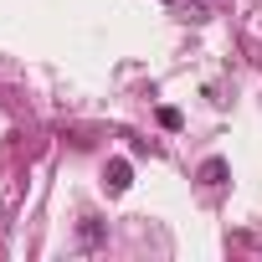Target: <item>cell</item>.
Wrapping results in <instances>:
<instances>
[{"mask_svg": "<svg viewBox=\"0 0 262 262\" xmlns=\"http://www.w3.org/2000/svg\"><path fill=\"white\" fill-rule=\"evenodd\" d=\"M103 185H108V195H123L128 185H134V170H128V160H108V170H103Z\"/></svg>", "mask_w": 262, "mask_h": 262, "instance_id": "obj_1", "label": "cell"}, {"mask_svg": "<svg viewBox=\"0 0 262 262\" xmlns=\"http://www.w3.org/2000/svg\"><path fill=\"white\" fill-rule=\"evenodd\" d=\"M201 180H206V185H221V180H226V160H206V165H201Z\"/></svg>", "mask_w": 262, "mask_h": 262, "instance_id": "obj_2", "label": "cell"}, {"mask_svg": "<svg viewBox=\"0 0 262 262\" xmlns=\"http://www.w3.org/2000/svg\"><path fill=\"white\" fill-rule=\"evenodd\" d=\"M77 236H82V247H98V242H103V221H82Z\"/></svg>", "mask_w": 262, "mask_h": 262, "instance_id": "obj_3", "label": "cell"}, {"mask_svg": "<svg viewBox=\"0 0 262 262\" xmlns=\"http://www.w3.org/2000/svg\"><path fill=\"white\" fill-rule=\"evenodd\" d=\"M160 123H165V128H180L185 118H180V108H160Z\"/></svg>", "mask_w": 262, "mask_h": 262, "instance_id": "obj_4", "label": "cell"}]
</instances>
